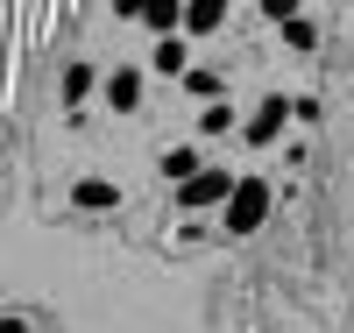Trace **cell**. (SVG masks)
I'll return each mask as SVG.
<instances>
[{"label": "cell", "instance_id": "obj_1", "mask_svg": "<svg viewBox=\"0 0 354 333\" xmlns=\"http://www.w3.org/2000/svg\"><path fill=\"white\" fill-rule=\"evenodd\" d=\"M262 213H270V185H255V177H248V185L227 192V234H255Z\"/></svg>", "mask_w": 354, "mask_h": 333}, {"label": "cell", "instance_id": "obj_2", "mask_svg": "<svg viewBox=\"0 0 354 333\" xmlns=\"http://www.w3.org/2000/svg\"><path fill=\"white\" fill-rule=\"evenodd\" d=\"M227 192H234V177H227V170H192V185L177 192V199H185V206H220Z\"/></svg>", "mask_w": 354, "mask_h": 333}, {"label": "cell", "instance_id": "obj_3", "mask_svg": "<svg viewBox=\"0 0 354 333\" xmlns=\"http://www.w3.org/2000/svg\"><path fill=\"white\" fill-rule=\"evenodd\" d=\"M71 199L85 206V213H113V206H121V185H106V177H85V185H71Z\"/></svg>", "mask_w": 354, "mask_h": 333}, {"label": "cell", "instance_id": "obj_4", "mask_svg": "<svg viewBox=\"0 0 354 333\" xmlns=\"http://www.w3.org/2000/svg\"><path fill=\"white\" fill-rule=\"evenodd\" d=\"M106 100H113V107L128 114V107L142 100V71H106Z\"/></svg>", "mask_w": 354, "mask_h": 333}, {"label": "cell", "instance_id": "obj_5", "mask_svg": "<svg viewBox=\"0 0 354 333\" xmlns=\"http://www.w3.org/2000/svg\"><path fill=\"white\" fill-rule=\"evenodd\" d=\"M283 114H290V100L277 93V100H262V114H255V128H248V142H270L277 128H283Z\"/></svg>", "mask_w": 354, "mask_h": 333}, {"label": "cell", "instance_id": "obj_6", "mask_svg": "<svg viewBox=\"0 0 354 333\" xmlns=\"http://www.w3.org/2000/svg\"><path fill=\"white\" fill-rule=\"evenodd\" d=\"M177 21H185L192 36H205V28H220V21H227V8H177Z\"/></svg>", "mask_w": 354, "mask_h": 333}, {"label": "cell", "instance_id": "obj_7", "mask_svg": "<svg viewBox=\"0 0 354 333\" xmlns=\"http://www.w3.org/2000/svg\"><path fill=\"white\" fill-rule=\"evenodd\" d=\"M283 43H290V50H312V43H319V28H312L305 15H283Z\"/></svg>", "mask_w": 354, "mask_h": 333}, {"label": "cell", "instance_id": "obj_8", "mask_svg": "<svg viewBox=\"0 0 354 333\" xmlns=\"http://www.w3.org/2000/svg\"><path fill=\"white\" fill-rule=\"evenodd\" d=\"M156 71H163V78L185 71V43H177V36H163V43H156Z\"/></svg>", "mask_w": 354, "mask_h": 333}, {"label": "cell", "instance_id": "obj_9", "mask_svg": "<svg viewBox=\"0 0 354 333\" xmlns=\"http://www.w3.org/2000/svg\"><path fill=\"white\" fill-rule=\"evenodd\" d=\"M93 78H100L93 64H71V71H64V100H85V93H93Z\"/></svg>", "mask_w": 354, "mask_h": 333}, {"label": "cell", "instance_id": "obj_10", "mask_svg": "<svg viewBox=\"0 0 354 333\" xmlns=\"http://www.w3.org/2000/svg\"><path fill=\"white\" fill-rule=\"evenodd\" d=\"M135 21H149L156 28V36H170V28H177V8H128Z\"/></svg>", "mask_w": 354, "mask_h": 333}, {"label": "cell", "instance_id": "obj_11", "mask_svg": "<svg viewBox=\"0 0 354 333\" xmlns=\"http://www.w3.org/2000/svg\"><path fill=\"white\" fill-rule=\"evenodd\" d=\"M163 170H170V177H192V170H198V149H170Z\"/></svg>", "mask_w": 354, "mask_h": 333}, {"label": "cell", "instance_id": "obj_12", "mask_svg": "<svg viewBox=\"0 0 354 333\" xmlns=\"http://www.w3.org/2000/svg\"><path fill=\"white\" fill-rule=\"evenodd\" d=\"M185 93H198V100H213V93H220V78H213V71H192V78H185Z\"/></svg>", "mask_w": 354, "mask_h": 333}, {"label": "cell", "instance_id": "obj_13", "mask_svg": "<svg viewBox=\"0 0 354 333\" xmlns=\"http://www.w3.org/2000/svg\"><path fill=\"white\" fill-rule=\"evenodd\" d=\"M0 333H28V326H21V319H0Z\"/></svg>", "mask_w": 354, "mask_h": 333}]
</instances>
